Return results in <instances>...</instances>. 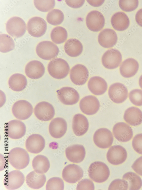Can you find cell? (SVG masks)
<instances>
[{"label":"cell","mask_w":142,"mask_h":190,"mask_svg":"<svg viewBox=\"0 0 142 190\" xmlns=\"http://www.w3.org/2000/svg\"><path fill=\"white\" fill-rule=\"evenodd\" d=\"M86 24L90 30L98 32L104 27L105 20L103 15L100 12L93 10L87 15L86 18Z\"/></svg>","instance_id":"obj_16"},{"label":"cell","mask_w":142,"mask_h":190,"mask_svg":"<svg viewBox=\"0 0 142 190\" xmlns=\"http://www.w3.org/2000/svg\"><path fill=\"white\" fill-rule=\"evenodd\" d=\"M112 132L115 138L121 142L130 141L133 135V131L131 126L123 122L115 124L113 127Z\"/></svg>","instance_id":"obj_20"},{"label":"cell","mask_w":142,"mask_h":190,"mask_svg":"<svg viewBox=\"0 0 142 190\" xmlns=\"http://www.w3.org/2000/svg\"><path fill=\"white\" fill-rule=\"evenodd\" d=\"M36 52L37 55L41 58L50 60L57 56L59 50L58 46L52 42L45 41L38 44Z\"/></svg>","instance_id":"obj_4"},{"label":"cell","mask_w":142,"mask_h":190,"mask_svg":"<svg viewBox=\"0 0 142 190\" xmlns=\"http://www.w3.org/2000/svg\"><path fill=\"white\" fill-rule=\"evenodd\" d=\"M50 35L52 41L57 44L64 43L68 37V33L66 29L60 26L54 28L51 32Z\"/></svg>","instance_id":"obj_36"},{"label":"cell","mask_w":142,"mask_h":190,"mask_svg":"<svg viewBox=\"0 0 142 190\" xmlns=\"http://www.w3.org/2000/svg\"><path fill=\"white\" fill-rule=\"evenodd\" d=\"M27 30L32 36L39 37L46 32L47 24L45 21L42 18L35 17L30 19L27 23Z\"/></svg>","instance_id":"obj_10"},{"label":"cell","mask_w":142,"mask_h":190,"mask_svg":"<svg viewBox=\"0 0 142 190\" xmlns=\"http://www.w3.org/2000/svg\"><path fill=\"white\" fill-rule=\"evenodd\" d=\"M128 189L127 182L123 179H116L113 180L110 184L109 190H127Z\"/></svg>","instance_id":"obj_43"},{"label":"cell","mask_w":142,"mask_h":190,"mask_svg":"<svg viewBox=\"0 0 142 190\" xmlns=\"http://www.w3.org/2000/svg\"><path fill=\"white\" fill-rule=\"evenodd\" d=\"M93 140L95 144L98 147L107 148L113 143L114 138L111 131L106 128H101L95 132Z\"/></svg>","instance_id":"obj_8"},{"label":"cell","mask_w":142,"mask_h":190,"mask_svg":"<svg viewBox=\"0 0 142 190\" xmlns=\"http://www.w3.org/2000/svg\"><path fill=\"white\" fill-rule=\"evenodd\" d=\"M49 74L53 77L57 79H62L68 74L70 67L67 62L64 60L56 58L51 60L47 66Z\"/></svg>","instance_id":"obj_2"},{"label":"cell","mask_w":142,"mask_h":190,"mask_svg":"<svg viewBox=\"0 0 142 190\" xmlns=\"http://www.w3.org/2000/svg\"><path fill=\"white\" fill-rule=\"evenodd\" d=\"M67 128L66 122L63 118L56 117L50 122L49 126V131L53 138H59L65 134Z\"/></svg>","instance_id":"obj_22"},{"label":"cell","mask_w":142,"mask_h":190,"mask_svg":"<svg viewBox=\"0 0 142 190\" xmlns=\"http://www.w3.org/2000/svg\"><path fill=\"white\" fill-rule=\"evenodd\" d=\"M64 49L66 53L69 56L75 57L78 56L82 53L83 46L81 42L76 38H70L65 43Z\"/></svg>","instance_id":"obj_32"},{"label":"cell","mask_w":142,"mask_h":190,"mask_svg":"<svg viewBox=\"0 0 142 190\" xmlns=\"http://www.w3.org/2000/svg\"><path fill=\"white\" fill-rule=\"evenodd\" d=\"M129 97L131 102L137 106H142V90L135 89L131 91L129 93Z\"/></svg>","instance_id":"obj_42"},{"label":"cell","mask_w":142,"mask_h":190,"mask_svg":"<svg viewBox=\"0 0 142 190\" xmlns=\"http://www.w3.org/2000/svg\"><path fill=\"white\" fill-rule=\"evenodd\" d=\"M139 1L137 0H120L119 5L120 9L127 12H131L135 10L138 7Z\"/></svg>","instance_id":"obj_41"},{"label":"cell","mask_w":142,"mask_h":190,"mask_svg":"<svg viewBox=\"0 0 142 190\" xmlns=\"http://www.w3.org/2000/svg\"><path fill=\"white\" fill-rule=\"evenodd\" d=\"M7 32L12 37L18 38L25 34L26 26L24 21L21 18L14 17L10 18L6 24Z\"/></svg>","instance_id":"obj_5"},{"label":"cell","mask_w":142,"mask_h":190,"mask_svg":"<svg viewBox=\"0 0 142 190\" xmlns=\"http://www.w3.org/2000/svg\"><path fill=\"white\" fill-rule=\"evenodd\" d=\"M5 130L8 136L11 138H20L25 134L26 131L25 125L21 120L14 119L7 122Z\"/></svg>","instance_id":"obj_15"},{"label":"cell","mask_w":142,"mask_h":190,"mask_svg":"<svg viewBox=\"0 0 142 190\" xmlns=\"http://www.w3.org/2000/svg\"><path fill=\"white\" fill-rule=\"evenodd\" d=\"M94 183L91 180L87 179H84L79 181L77 184V190H94Z\"/></svg>","instance_id":"obj_44"},{"label":"cell","mask_w":142,"mask_h":190,"mask_svg":"<svg viewBox=\"0 0 142 190\" xmlns=\"http://www.w3.org/2000/svg\"><path fill=\"white\" fill-rule=\"evenodd\" d=\"M122 179L128 183L129 190H138L142 186L141 178L135 173L130 171L126 173L123 175Z\"/></svg>","instance_id":"obj_35"},{"label":"cell","mask_w":142,"mask_h":190,"mask_svg":"<svg viewBox=\"0 0 142 190\" xmlns=\"http://www.w3.org/2000/svg\"><path fill=\"white\" fill-rule=\"evenodd\" d=\"M85 150L82 145L76 144L67 147L65 150L66 155L70 162L79 163L84 160L85 155Z\"/></svg>","instance_id":"obj_24"},{"label":"cell","mask_w":142,"mask_h":190,"mask_svg":"<svg viewBox=\"0 0 142 190\" xmlns=\"http://www.w3.org/2000/svg\"><path fill=\"white\" fill-rule=\"evenodd\" d=\"M46 181V177L44 173H38L34 170L29 173L26 177L27 185L34 189H38L42 187Z\"/></svg>","instance_id":"obj_31"},{"label":"cell","mask_w":142,"mask_h":190,"mask_svg":"<svg viewBox=\"0 0 142 190\" xmlns=\"http://www.w3.org/2000/svg\"><path fill=\"white\" fill-rule=\"evenodd\" d=\"M111 23L113 28L118 31L126 29L130 23L128 17L123 12H118L113 14L111 19Z\"/></svg>","instance_id":"obj_30"},{"label":"cell","mask_w":142,"mask_h":190,"mask_svg":"<svg viewBox=\"0 0 142 190\" xmlns=\"http://www.w3.org/2000/svg\"><path fill=\"white\" fill-rule=\"evenodd\" d=\"M132 144L135 151L138 153L142 154V133L137 134L134 136Z\"/></svg>","instance_id":"obj_45"},{"label":"cell","mask_w":142,"mask_h":190,"mask_svg":"<svg viewBox=\"0 0 142 190\" xmlns=\"http://www.w3.org/2000/svg\"><path fill=\"white\" fill-rule=\"evenodd\" d=\"M14 42L9 35L1 34L0 35V51L3 53H6L12 50L14 48Z\"/></svg>","instance_id":"obj_38"},{"label":"cell","mask_w":142,"mask_h":190,"mask_svg":"<svg viewBox=\"0 0 142 190\" xmlns=\"http://www.w3.org/2000/svg\"><path fill=\"white\" fill-rule=\"evenodd\" d=\"M83 171L82 168L77 165L72 164L66 166L62 173L63 179L70 183H75L80 180L83 177Z\"/></svg>","instance_id":"obj_19"},{"label":"cell","mask_w":142,"mask_h":190,"mask_svg":"<svg viewBox=\"0 0 142 190\" xmlns=\"http://www.w3.org/2000/svg\"><path fill=\"white\" fill-rule=\"evenodd\" d=\"M127 157L126 150L120 145L112 146L109 149L106 154V158L108 162L115 165L124 163Z\"/></svg>","instance_id":"obj_12"},{"label":"cell","mask_w":142,"mask_h":190,"mask_svg":"<svg viewBox=\"0 0 142 190\" xmlns=\"http://www.w3.org/2000/svg\"><path fill=\"white\" fill-rule=\"evenodd\" d=\"M79 106L82 113L85 115H91L97 112L100 104L98 99L96 97L89 95L84 97L81 99Z\"/></svg>","instance_id":"obj_18"},{"label":"cell","mask_w":142,"mask_h":190,"mask_svg":"<svg viewBox=\"0 0 142 190\" xmlns=\"http://www.w3.org/2000/svg\"><path fill=\"white\" fill-rule=\"evenodd\" d=\"M64 15L63 12L58 9H53L47 14L46 19L50 24L54 26L59 25L63 21Z\"/></svg>","instance_id":"obj_37"},{"label":"cell","mask_w":142,"mask_h":190,"mask_svg":"<svg viewBox=\"0 0 142 190\" xmlns=\"http://www.w3.org/2000/svg\"><path fill=\"white\" fill-rule=\"evenodd\" d=\"M139 68L137 61L133 58H130L123 62L120 67V71L123 77L130 78L135 75Z\"/></svg>","instance_id":"obj_28"},{"label":"cell","mask_w":142,"mask_h":190,"mask_svg":"<svg viewBox=\"0 0 142 190\" xmlns=\"http://www.w3.org/2000/svg\"><path fill=\"white\" fill-rule=\"evenodd\" d=\"M70 77L74 84L78 85H82L87 81L89 77V72L85 66L77 64L71 69Z\"/></svg>","instance_id":"obj_17"},{"label":"cell","mask_w":142,"mask_h":190,"mask_svg":"<svg viewBox=\"0 0 142 190\" xmlns=\"http://www.w3.org/2000/svg\"><path fill=\"white\" fill-rule=\"evenodd\" d=\"M110 99L116 103H121L127 98L128 91L127 87L122 83H116L112 84L108 90Z\"/></svg>","instance_id":"obj_11"},{"label":"cell","mask_w":142,"mask_h":190,"mask_svg":"<svg viewBox=\"0 0 142 190\" xmlns=\"http://www.w3.org/2000/svg\"><path fill=\"white\" fill-rule=\"evenodd\" d=\"M26 75L29 78L37 79L44 75L45 68L43 64L38 60H32L29 62L25 68Z\"/></svg>","instance_id":"obj_27"},{"label":"cell","mask_w":142,"mask_h":190,"mask_svg":"<svg viewBox=\"0 0 142 190\" xmlns=\"http://www.w3.org/2000/svg\"><path fill=\"white\" fill-rule=\"evenodd\" d=\"M66 4L73 8H78L83 5L85 0H65Z\"/></svg>","instance_id":"obj_47"},{"label":"cell","mask_w":142,"mask_h":190,"mask_svg":"<svg viewBox=\"0 0 142 190\" xmlns=\"http://www.w3.org/2000/svg\"><path fill=\"white\" fill-rule=\"evenodd\" d=\"M64 188L63 180L57 177H53L49 179L46 185V190H63Z\"/></svg>","instance_id":"obj_39"},{"label":"cell","mask_w":142,"mask_h":190,"mask_svg":"<svg viewBox=\"0 0 142 190\" xmlns=\"http://www.w3.org/2000/svg\"><path fill=\"white\" fill-rule=\"evenodd\" d=\"M87 2L91 5L94 7H98L102 5L105 0H87Z\"/></svg>","instance_id":"obj_49"},{"label":"cell","mask_w":142,"mask_h":190,"mask_svg":"<svg viewBox=\"0 0 142 190\" xmlns=\"http://www.w3.org/2000/svg\"><path fill=\"white\" fill-rule=\"evenodd\" d=\"M58 98L64 104L72 105L76 104L80 99V95L74 89L69 87H62L57 91Z\"/></svg>","instance_id":"obj_13"},{"label":"cell","mask_w":142,"mask_h":190,"mask_svg":"<svg viewBox=\"0 0 142 190\" xmlns=\"http://www.w3.org/2000/svg\"><path fill=\"white\" fill-rule=\"evenodd\" d=\"M12 112L14 116L20 120L29 118L32 114L33 108L31 104L27 101L18 100L13 105Z\"/></svg>","instance_id":"obj_6"},{"label":"cell","mask_w":142,"mask_h":190,"mask_svg":"<svg viewBox=\"0 0 142 190\" xmlns=\"http://www.w3.org/2000/svg\"><path fill=\"white\" fill-rule=\"evenodd\" d=\"M89 176L93 181L101 183L106 181L110 174L109 168L105 163L96 161L91 163L88 171Z\"/></svg>","instance_id":"obj_3"},{"label":"cell","mask_w":142,"mask_h":190,"mask_svg":"<svg viewBox=\"0 0 142 190\" xmlns=\"http://www.w3.org/2000/svg\"><path fill=\"white\" fill-rule=\"evenodd\" d=\"M98 39L101 46L109 48L113 47L116 44L118 37L114 30L110 28H105L99 33Z\"/></svg>","instance_id":"obj_23"},{"label":"cell","mask_w":142,"mask_h":190,"mask_svg":"<svg viewBox=\"0 0 142 190\" xmlns=\"http://www.w3.org/2000/svg\"><path fill=\"white\" fill-rule=\"evenodd\" d=\"M122 60L120 52L118 50L111 48L106 51L103 54L101 58L102 64L106 68L113 69L118 68Z\"/></svg>","instance_id":"obj_7"},{"label":"cell","mask_w":142,"mask_h":190,"mask_svg":"<svg viewBox=\"0 0 142 190\" xmlns=\"http://www.w3.org/2000/svg\"><path fill=\"white\" fill-rule=\"evenodd\" d=\"M124 119L131 126H138L142 123V111L137 107H130L125 111Z\"/></svg>","instance_id":"obj_29"},{"label":"cell","mask_w":142,"mask_h":190,"mask_svg":"<svg viewBox=\"0 0 142 190\" xmlns=\"http://www.w3.org/2000/svg\"><path fill=\"white\" fill-rule=\"evenodd\" d=\"M34 112L39 120L44 121L51 120L55 115L53 106L46 101H42L37 103L34 107Z\"/></svg>","instance_id":"obj_14"},{"label":"cell","mask_w":142,"mask_h":190,"mask_svg":"<svg viewBox=\"0 0 142 190\" xmlns=\"http://www.w3.org/2000/svg\"><path fill=\"white\" fill-rule=\"evenodd\" d=\"M87 86L91 92L96 95L103 94L106 91L108 88L107 84L105 80L98 76L90 78L88 82Z\"/></svg>","instance_id":"obj_26"},{"label":"cell","mask_w":142,"mask_h":190,"mask_svg":"<svg viewBox=\"0 0 142 190\" xmlns=\"http://www.w3.org/2000/svg\"><path fill=\"white\" fill-rule=\"evenodd\" d=\"M32 166L34 170L38 173H46L50 167L49 161L44 156L38 155L36 156L32 161Z\"/></svg>","instance_id":"obj_34"},{"label":"cell","mask_w":142,"mask_h":190,"mask_svg":"<svg viewBox=\"0 0 142 190\" xmlns=\"http://www.w3.org/2000/svg\"><path fill=\"white\" fill-rule=\"evenodd\" d=\"M45 146V141L41 135L34 134L30 135L25 143L26 149L29 152L38 154L41 152Z\"/></svg>","instance_id":"obj_21"},{"label":"cell","mask_w":142,"mask_h":190,"mask_svg":"<svg viewBox=\"0 0 142 190\" xmlns=\"http://www.w3.org/2000/svg\"><path fill=\"white\" fill-rule=\"evenodd\" d=\"M131 167L136 173L142 176V156L136 160Z\"/></svg>","instance_id":"obj_46"},{"label":"cell","mask_w":142,"mask_h":190,"mask_svg":"<svg viewBox=\"0 0 142 190\" xmlns=\"http://www.w3.org/2000/svg\"><path fill=\"white\" fill-rule=\"evenodd\" d=\"M89 124L87 118L81 114H77L73 118L72 128L74 134L80 136L85 134L88 130Z\"/></svg>","instance_id":"obj_25"},{"label":"cell","mask_w":142,"mask_h":190,"mask_svg":"<svg viewBox=\"0 0 142 190\" xmlns=\"http://www.w3.org/2000/svg\"><path fill=\"white\" fill-rule=\"evenodd\" d=\"M139 83L140 87L142 89V75L140 76L139 79Z\"/></svg>","instance_id":"obj_50"},{"label":"cell","mask_w":142,"mask_h":190,"mask_svg":"<svg viewBox=\"0 0 142 190\" xmlns=\"http://www.w3.org/2000/svg\"><path fill=\"white\" fill-rule=\"evenodd\" d=\"M8 159L11 165L17 169H21L26 167L30 162V157L27 152L24 149L16 147L9 152Z\"/></svg>","instance_id":"obj_1"},{"label":"cell","mask_w":142,"mask_h":190,"mask_svg":"<svg viewBox=\"0 0 142 190\" xmlns=\"http://www.w3.org/2000/svg\"><path fill=\"white\" fill-rule=\"evenodd\" d=\"M55 1L50 0H34V4L36 8L39 11L43 12H48L54 7Z\"/></svg>","instance_id":"obj_40"},{"label":"cell","mask_w":142,"mask_h":190,"mask_svg":"<svg viewBox=\"0 0 142 190\" xmlns=\"http://www.w3.org/2000/svg\"><path fill=\"white\" fill-rule=\"evenodd\" d=\"M27 81L26 77L20 73H15L12 75L8 81L9 85L14 91H20L26 87Z\"/></svg>","instance_id":"obj_33"},{"label":"cell","mask_w":142,"mask_h":190,"mask_svg":"<svg viewBox=\"0 0 142 190\" xmlns=\"http://www.w3.org/2000/svg\"><path fill=\"white\" fill-rule=\"evenodd\" d=\"M24 180L23 174L20 170H16L5 175L3 183L7 189L13 190L20 187L24 183Z\"/></svg>","instance_id":"obj_9"},{"label":"cell","mask_w":142,"mask_h":190,"mask_svg":"<svg viewBox=\"0 0 142 190\" xmlns=\"http://www.w3.org/2000/svg\"><path fill=\"white\" fill-rule=\"evenodd\" d=\"M135 19L137 24L142 27V9L139 10L136 13Z\"/></svg>","instance_id":"obj_48"}]
</instances>
